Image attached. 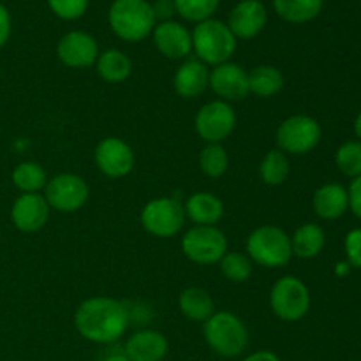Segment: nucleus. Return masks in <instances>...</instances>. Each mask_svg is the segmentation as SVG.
I'll use <instances>...</instances> for the list:
<instances>
[{"label": "nucleus", "instance_id": "39448f33", "mask_svg": "<svg viewBox=\"0 0 361 361\" xmlns=\"http://www.w3.org/2000/svg\"><path fill=\"white\" fill-rule=\"evenodd\" d=\"M192 51L207 66H219L231 60L236 51V37L229 30L228 23L221 20H204L194 27Z\"/></svg>", "mask_w": 361, "mask_h": 361}, {"label": "nucleus", "instance_id": "f8f14e48", "mask_svg": "<svg viewBox=\"0 0 361 361\" xmlns=\"http://www.w3.org/2000/svg\"><path fill=\"white\" fill-rule=\"evenodd\" d=\"M94 161L99 171L108 178H123L134 168V150L127 141L116 136L104 137L97 143L94 152Z\"/></svg>", "mask_w": 361, "mask_h": 361}, {"label": "nucleus", "instance_id": "f03ea898", "mask_svg": "<svg viewBox=\"0 0 361 361\" xmlns=\"http://www.w3.org/2000/svg\"><path fill=\"white\" fill-rule=\"evenodd\" d=\"M203 337L208 348L221 358H238L249 345V330L236 314L221 310L203 323Z\"/></svg>", "mask_w": 361, "mask_h": 361}, {"label": "nucleus", "instance_id": "a211bd4d", "mask_svg": "<svg viewBox=\"0 0 361 361\" xmlns=\"http://www.w3.org/2000/svg\"><path fill=\"white\" fill-rule=\"evenodd\" d=\"M210 83V69L197 59H189L180 63L173 76V88L182 99H194L204 94Z\"/></svg>", "mask_w": 361, "mask_h": 361}, {"label": "nucleus", "instance_id": "393cba45", "mask_svg": "<svg viewBox=\"0 0 361 361\" xmlns=\"http://www.w3.org/2000/svg\"><path fill=\"white\" fill-rule=\"evenodd\" d=\"M324 243H326V235H324L323 228L314 222H307L293 233V256L300 257V259H312V257L319 256L321 250L324 249Z\"/></svg>", "mask_w": 361, "mask_h": 361}, {"label": "nucleus", "instance_id": "7c9ffc66", "mask_svg": "<svg viewBox=\"0 0 361 361\" xmlns=\"http://www.w3.org/2000/svg\"><path fill=\"white\" fill-rule=\"evenodd\" d=\"M173 2H175L176 14L197 25L214 16L221 0H173Z\"/></svg>", "mask_w": 361, "mask_h": 361}, {"label": "nucleus", "instance_id": "dca6fc26", "mask_svg": "<svg viewBox=\"0 0 361 361\" xmlns=\"http://www.w3.org/2000/svg\"><path fill=\"white\" fill-rule=\"evenodd\" d=\"M152 37L159 53L169 60H183L192 53V34L175 20L155 25Z\"/></svg>", "mask_w": 361, "mask_h": 361}, {"label": "nucleus", "instance_id": "f704fd0d", "mask_svg": "<svg viewBox=\"0 0 361 361\" xmlns=\"http://www.w3.org/2000/svg\"><path fill=\"white\" fill-rule=\"evenodd\" d=\"M152 9H154V16L157 23L171 21L173 16L176 14V7L173 0H157L155 4H152Z\"/></svg>", "mask_w": 361, "mask_h": 361}, {"label": "nucleus", "instance_id": "a19ab883", "mask_svg": "<svg viewBox=\"0 0 361 361\" xmlns=\"http://www.w3.org/2000/svg\"><path fill=\"white\" fill-rule=\"evenodd\" d=\"M355 133H356V137H358V141L361 143V111L355 120Z\"/></svg>", "mask_w": 361, "mask_h": 361}, {"label": "nucleus", "instance_id": "bb28decb", "mask_svg": "<svg viewBox=\"0 0 361 361\" xmlns=\"http://www.w3.org/2000/svg\"><path fill=\"white\" fill-rule=\"evenodd\" d=\"M274 9L288 23H309L319 16L323 0H274Z\"/></svg>", "mask_w": 361, "mask_h": 361}, {"label": "nucleus", "instance_id": "1a4fd4ad", "mask_svg": "<svg viewBox=\"0 0 361 361\" xmlns=\"http://www.w3.org/2000/svg\"><path fill=\"white\" fill-rule=\"evenodd\" d=\"M141 226L157 238H173L185 224L183 204L175 197H155L143 207L140 215Z\"/></svg>", "mask_w": 361, "mask_h": 361}, {"label": "nucleus", "instance_id": "58836bf2", "mask_svg": "<svg viewBox=\"0 0 361 361\" xmlns=\"http://www.w3.org/2000/svg\"><path fill=\"white\" fill-rule=\"evenodd\" d=\"M102 361H130V360L122 348V349H111V351L102 358Z\"/></svg>", "mask_w": 361, "mask_h": 361}, {"label": "nucleus", "instance_id": "4468645a", "mask_svg": "<svg viewBox=\"0 0 361 361\" xmlns=\"http://www.w3.org/2000/svg\"><path fill=\"white\" fill-rule=\"evenodd\" d=\"M208 87L212 88L215 95L221 101L226 102H238L249 97V71L243 69L242 66L235 62H224L215 66L210 71V83Z\"/></svg>", "mask_w": 361, "mask_h": 361}, {"label": "nucleus", "instance_id": "b1692460", "mask_svg": "<svg viewBox=\"0 0 361 361\" xmlns=\"http://www.w3.org/2000/svg\"><path fill=\"white\" fill-rule=\"evenodd\" d=\"M95 69L106 83H123L133 73V60L122 49L109 48L99 53Z\"/></svg>", "mask_w": 361, "mask_h": 361}, {"label": "nucleus", "instance_id": "5701e85b", "mask_svg": "<svg viewBox=\"0 0 361 361\" xmlns=\"http://www.w3.org/2000/svg\"><path fill=\"white\" fill-rule=\"evenodd\" d=\"M286 78L279 67L263 63L249 71V92L259 99H271L281 94Z\"/></svg>", "mask_w": 361, "mask_h": 361}, {"label": "nucleus", "instance_id": "473e14b6", "mask_svg": "<svg viewBox=\"0 0 361 361\" xmlns=\"http://www.w3.org/2000/svg\"><path fill=\"white\" fill-rule=\"evenodd\" d=\"M51 13L60 20H78L83 16L88 9L90 0H46Z\"/></svg>", "mask_w": 361, "mask_h": 361}, {"label": "nucleus", "instance_id": "6ab92c4d", "mask_svg": "<svg viewBox=\"0 0 361 361\" xmlns=\"http://www.w3.org/2000/svg\"><path fill=\"white\" fill-rule=\"evenodd\" d=\"M123 351L130 361H162L168 356V338L157 330H140L123 344Z\"/></svg>", "mask_w": 361, "mask_h": 361}, {"label": "nucleus", "instance_id": "412c9836", "mask_svg": "<svg viewBox=\"0 0 361 361\" xmlns=\"http://www.w3.org/2000/svg\"><path fill=\"white\" fill-rule=\"evenodd\" d=\"M312 207L317 217L324 221L341 219L349 208V194L341 183H324L314 192Z\"/></svg>", "mask_w": 361, "mask_h": 361}, {"label": "nucleus", "instance_id": "7ed1b4c3", "mask_svg": "<svg viewBox=\"0 0 361 361\" xmlns=\"http://www.w3.org/2000/svg\"><path fill=\"white\" fill-rule=\"evenodd\" d=\"M108 21L113 34L127 42L143 41L157 25L148 0H113Z\"/></svg>", "mask_w": 361, "mask_h": 361}, {"label": "nucleus", "instance_id": "6e6552de", "mask_svg": "<svg viewBox=\"0 0 361 361\" xmlns=\"http://www.w3.org/2000/svg\"><path fill=\"white\" fill-rule=\"evenodd\" d=\"M182 252L194 264H217L228 252V236L217 226H192L182 236Z\"/></svg>", "mask_w": 361, "mask_h": 361}, {"label": "nucleus", "instance_id": "0eeeda50", "mask_svg": "<svg viewBox=\"0 0 361 361\" xmlns=\"http://www.w3.org/2000/svg\"><path fill=\"white\" fill-rule=\"evenodd\" d=\"M323 130L319 122L309 115H291L282 120L275 133L279 150L286 155H305L319 145Z\"/></svg>", "mask_w": 361, "mask_h": 361}, {"label": "nucleus", "instance_id": "423d86ee", "mask_svg": "<svg viewBox=\"0 0 361 361\" xmlns=\"http://www.w3.org/2000/svg\"><path fill=\"white\" fill-rule=\"evenodd\" d=\"M270 309L284 323H296L303 319L310 309V291L302 279L284 275L270 291Z\"/></svg>", "mask_w": 361, "mask_h": 361}, {"label": "nucleus", "instance_id": "72a5a7b5", "mask_svg": "<svg viewBox=\"0 0 361 361\" xmlns=\"http://www.w3.org/2000/svg\"><path fill=\"white\" fill-rule=\"evenodd\" d=\"M344 249L351 268H361V228L351 229L345 235Z\"/></svg>", "mask_w": 361, "mask_h": 361}, {"label": "nucleus", "instance_id": "aec40b11", "mask_svg": "<svg viewBox=\"0 0 361 361\" xmlns=\"http://www.w3.org/2000/svg\"><path fill=\"white\" fill-rule=\"evenodd\" d=\"M185 219H189L194 226H215L224 215V203L219 196L208 190H200L187 197Z\"/></svg>", "mask_w": 361, "mask_h": 361}, {"label": "nucleus", "instance_id": "c85d7f7f", "mask_svg": "<svg viewBox=\"0 0 361 361\" xmlns=\"http://www.w3.org/2000/svg\"><path fill=\"white\" fill-rule=\"evenodd\" d=\"M228 168L229 155L221 143H210L200 152V169L208 178H221Z\"/></svg>", "mask_w": 361, "mask_h": 361}, {"label": "nucleus", "instance_id": "4c0bfd02", "mask_svg": "<svg viewBox=\"0 0 361 361\" xmlns=\"http://www.w3.org/2000/svg\"><path fill=\"white\" fill-rule=\"evenodd\" d=\"M242 361H281L279 355H275L274 351H268V349H261V351H254L250 355H247Z\"/></svg>", "mask_w": 361, "mask_h": 361}, {"label": "nucleus", "instance_id": "ddd939ff", "mask_svg": "<svg viewBox=\"0 0 361 361\" xmlns=\"http://www.w3.org/2000/svg\"><path fill=\"white\" fill-rule=\"evenodd\" d=\"M56 56L69 69H88L97 62L99 44L88 32L71 30L60 37Z\"/></svg>", "mask_w": 361, "mask_h": 361}, {"label": "nucleus", "instance_id": "cd10ccee", "mask_svg": "<svg viewBox=\"0 0 361 361\" xmlns=\"http://www.w3.org/2000/svg\"><path fill=\"white\" fill-rule=\"evenodd\" d=\"M289 173H291L289 157L284 152L279 150V148L268 152L259 164V176L264 182V185H282L289 178Z\"/></svg>", "mask_w": 361, "mask_h": 361}, {"label": "nucleus", "instance_id": "2f4dec72", "mask_svg": "<svg viewBox=\"0 0 361 361\" xmlns=\"http://www.w3.org/2000/svg\"><path fill=\"white\" fill-rule=\"evenodd\" d=\"M335 162L337 168L344 173L345 176H356L361 175V143L360 141H345L338 147L337 154H335Z\"/></svg>", "mask_w": 361, "mask_h": 361}, {"label": "nucleus", "instance_id": "e433bc0d", "mask_svg": "<svg viewBox=\"0 0 361 361\" xmlns=\"http://www.w3.org/2000/svg\"><path fill=\"white\" fill-rule=\"evenodd\" d=\"M11 30H13L11 13L4 4H0V48H4L7 44V41H9Z\"/></svg>", "mask_w": 361, "mask_h": 361}, {"label": "nucleus", "instance_id": "c756f323", "mask_svg": "<svg viewBox=\"0 0 361 361\" xmlns=\"http://www.w3.org/2000/svg\"><path fill=\"white\" fill-rule=\"evenodd\" d=\"M254 263L245 252H226L224 257L219 261L221 274L233 284H243L252 275Z\"/></svg>", "mask_w": 361, "mask_h": 361}, {"label": "nucleus", "instance_id": "9b49d317", "mask_svg": "<svg viewBox=\"0 0 361 361\" xmlns=\"http://www.w3.org/2000/svg\"><path fill=\"white\" fill-rule=\"evenodd\" d=\"M42 194L51 210L60 214H74L87 204L90 197V187L83 176L74 173H60L48 180Z\"/></svg>", "mask_w": 361, "mask_h": 361}, {"label": "nucleus", "instance_id": "2eb2a0df", "mask_svg": "<svg viewBox=\"0 0 361 361\" xmlns=\"http://www.w3.org/2000/svg\"><path fill=\"white\" fill-rule=\"evenodd\" d=\"M49 208L44 194H20L11 207V221L21 233H37L48 224Z\"/></svg>", "mask_w": 361, "mask_h": 361}, {"label": "nucleus", "instance_id": "f3484780", "mask_svg": "<svg viewBox=\"0 0 361 361\" xmlns=\"http://www.w3.org/2000/svg\"><path fill=\"white\" fill-rule=\"evenodd\" d=\"M268 23V11L264 4L242 0L229 13L228 27L236 39H254L264 30Z\"/></svg>", "mask_w": 361, "mask_h": 361}, {"label": "nucleus", "instance_id": "9d476101", "mask_svg": "<svg viewBox=\"0 0 361 361\" xmlns=\"http://www.w3.org/2000/svg\"><path fill=\"white\" fill-rule=\"evenodd\" d=\"M236 111L229 102L215 99L197 109L194 116V129L207 145L224 143L236 129Z\"/></svg>", "mask_w": 361, "mask_h": 361}, {"label": "nucleus", "instance_id": "f257e3e1", "mask_svg": "<svg viewBox=\"0 0 361 361\" xmlns=\"http://www.w3.org/2000/svg\"><path fill=\"white\" fill-rule=\"evenodd\" d=\"M130 323L129 309L109 296H92L81 302L74 312V328L88 342L116 344Z\"/></svg>", "mask_w": 361, "mask_h": 361}, {"label": "nucleus", "instance_id": "c9c22d12", "mask_svg": "<svg viewBox=\"0 0 361 361\" xmlns=\"http://www.w3.org/2000/svg\"><path fill=\"white\" fill-rule=\"evenodd\" d=\"M349 194V208L353 210V214L361 221V175L353 178L351 185L348 189Z\"/></svg>", "mask_w": 361, "mask_h": 361}, {"label": "nucleus", "instance_id": "ea45409f", "mask_svg": "<svg viewBox=\"0 0 361 361\" xmlns=\"http://www.w3.org/2000/svg\"><path fill=\"white\" fill-rule=\"evenodd\" d=\"M349 271H351V264H349L348 261H344V263H338L337 268H335V274L342 275V277H344V275H348Z\"/></svg>", "mask_w": 361, "mask_h": 361}, {"label": "nucleus", "instance_id": "a878e982", "mask_svg": "<svg viewBox=\"0 0 361 361\" xmlns=\"http://www.w3.org/2000/svg\"><path fill=\"white\" fill-rule=\"evenodd\" d=\"M11 180H13L14 187L21 194H35L44 190L49 178L46 169L39 162L25 161L14 166L13 173H11Z\"/></svg>", "mask_w": 361, "mask_h": 361}, {"label": "nucleus", "instance_id": "79ce46f5", "mask_svg": "<svg viewBox=\"0 0 361 361\" xmlns=\"http://www.w3.org/2000/svg\"><path fill=\"white\" fill-rule=\"evenodd\" d=\"M254 2H261V4H264V2H267V0H254Z\"/></svg>", "mask_w": 361, "mask_h": 361}, {"label": "nucleus", "instance_id": "4be33fe9", "mask_svg": "<svg viewBox=\"0 0 361 361\" xmlns=\"http://www.w3.org/2000/svg\"><path fill=\"white\" fill-rule=\"evenodd\" d=\"M178 309L189 321L204 323L215 312V303L207 289L190 286L180 293Z\"/></svg>", "mask_w": 361, "mask_h": 361}, {"label": "nucleus", "instance_id": "20e7f679", "mask_svg": "<svg viewBox=\"0 0 361 361\" xmlns=\"http://www.w3.org/2000/svg\"><path fill=\"white\" fill-rule=\"evenodd\" d=\"M245 254L263 268H282L293 259L291 236L275 224L259 226L247 236Z\"/></svg>", "mask_w": 361, "mask_h": 361}]
</instances>
